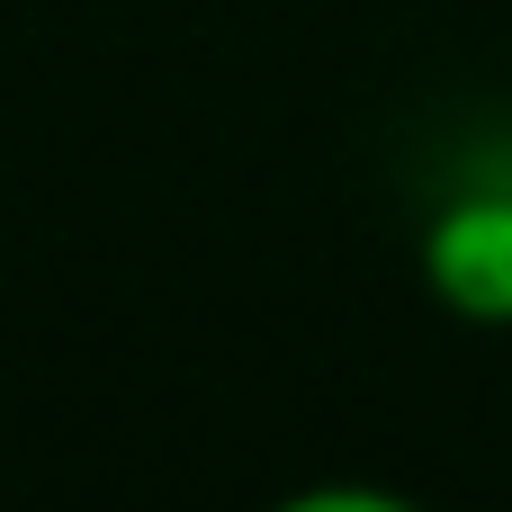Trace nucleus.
Masks as SVG:
<instances>
[{
	"instance_id": "1",
	"label": "nucleus",
	"mask_w": 512,
	"mask_h": 512,
	"mask_svg": "<svg viewBox=\"0 0 512 512\" xmlns=\"http://www.w3.org/2000/svg\"><path fill=\"white\" fill-rule=\"evenodd\" d=\"M414 270H423V297H432L450 324L512 333V180H468V189H450V198L423 216Z\"/></svg>"
}]
</instances>
